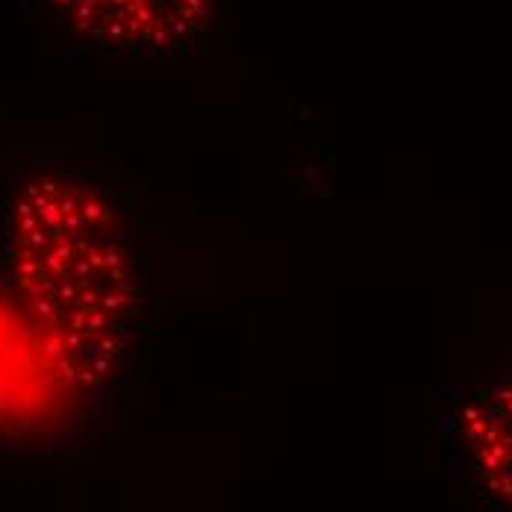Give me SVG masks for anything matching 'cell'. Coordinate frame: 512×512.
<instances>
[{
  "label": "cell",
  "mask_w": 512,
  "mask_h": 512,
  "mask_svg": "<svg viewBox=\"0 0 512 512\" xmlns=\"http://www.w3.org/2000/svg\"><path fill=\"white\" fill-rule=\"evenodd\" d=\"M3 259L18 301L83 365L109 359L145 301V259L115 201L80 171L42 168L3 204Z\"/></svg>",
  "instance_id": "1"
},
{
  "label": "cell",
  "mask_w": 512,
  "mask_h": 512,
  "mask_svg": "<svg viewBox=\"0 0 512 512\" xmlns=\"http://www.w3.org/2000/svg\"><path fill=\"white\" fill-rule=\"evenodd\" d=\"M42 18L80 51L109 59H171L204 48L218 0H36Z\"/></svg>",
  "instance_id": "2"
},
{
  "label": "cell",
  "mask_w": 512,
  "mask_h": 512,
  "mask_svg": "<svg viewBox=\"0 0 512 512\" xmlns=\"http://www.w3.org/2000/svg\"><path fill=\"white\" fill-rule=\"evenodd\" d=\"M457 448L483 495L512 512V380L477 392L462 407Z\"/></svg>",
  "instance_id": "3"
}]
</instances>
